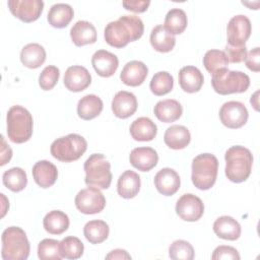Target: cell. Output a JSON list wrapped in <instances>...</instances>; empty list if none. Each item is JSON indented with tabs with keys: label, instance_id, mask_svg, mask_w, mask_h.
<instances>
[{
	"label": "cell",
	"instance_id": "1",
	"mask_svg": "<svg viewBox=\"0 0 260 260\" xmlns=\"http://www.w3.org/2000/svg\"><path fill=\"white\" fill-rule=\"evenodd\" d=\"M144 31V25L140 17L136 15H122L119 19L110 21L104 31L106 42L115 48H123L129 42L140 39Z\"/></svg>",
	"mask_w": 260,
	"mask_h": 260
},
{
	"label": "cell",
	"instance_id": "2",
	"mask_svg": "<svg viewBox=\"0 0 260 260\" xmlns=\"http://www.w3.org/2000/svg\"><path fill=\"white\" fill-rule=\"evenodd\" d=\"M225 176L234 183L246 181L252 170L253 155L251 151L241 145L230 147L224 154Z\"/></svg>",
	"mask_w": 260,
	"mask_h": 260
},
{
	"label": "cell",
	"instance_id": "3",
	"mask_svg": "<svg viewBox=\"0 0 260 260\" xmlns=\"http://www.w3.org/2000/svg\"><path fill=\"white\" fill-rule=\"evenodd\" d=\"M7 135L14 143L27 141L32 134L34 121L31 114L21 106L11 107L6 116Z\"/></svg>",
	"mask_w": 260,
	"mask_h": 260
},
{
	"label": "cell",
	"instance_id": "4",
	"mask_svg": "<svg viewBox=\"0 0 260 260\" xmlns=\"http://www.w3.org/2000/svg\"><path fill=\"white\" fill-rule=\"evenodd\" d=\"M1 256L4 260H25L29 255V242L19 226H9L2 233Z\"/></svg>",
	"mask_w": 260,
	"mask_h": 260
},
{
	"label": "cell",
	"instance_id": "5",
	"mask_svg": "<svg viewBox=\"0 0 260 260\" xmlns=\"http://www.w3.org/2000/svg\"><path fill=\"white\" fill-rule=\"evenodd\" d=\"M218 160L214 154L201 153L192 160V183L199 190L210 189L217 177Z\"/></svg>",
	"mask_w": 260,
	"mask_h": 260
},
{
	"label": "cell",
	"instance_id": "6",
	"mask_svg": "<svg viewBox=\"0 0 260 260\" xmlns=\"http://www.w3.org/2000/svg\"><path fill=\"white\" fill-rule=\"evenodd\" d=\"M87 149V142L79 134L70 133L57 138L51 144V154L63 162H71L80 158Z\"/></svg>",
	"mask_w": 260,
	"mask_h": 260
},
{
	"label": "cell",
	"instance_id": "7",
	"mask_svg": "<svg viewBox=\"0 0 260 260\" xmlns=\"http://www.w3.org/2000/svg\"><path fill=\"white\" fill-rule=\"evenodd\" d=\"M84 182L89 187L108 189L112 182L111 164L102 153H92L83 165Z\"/></svg>",
	"mask_w": 260,
	"mask_h": 260
},
{
	"label": "cell",
	"instance_id": "8",
	"mask_svg": "<svg viewBox=\"0 0 260 260\" xmlns=\"http://www.w3.org/2000/svg\"><path fill=\"white\" fill-rule=\"evenodd\" d=\"M211 84L215 92L222 95L241 93L248 89L250 78L242 71H231L223 68L212 74Z\"/></svg>",
	"mask_w": 260,
	"mask_h": 260
},
{
	"label": "cell",
	"instance_id": "9",
	"mask_svg": "<svg viewBox=\"0 0 260 260\" xmlns=\"http://www.w3.org/2000/svg\"><path fill=\"white\" fill-rule=\"evenodd\" d=\"M76 208L84 214H95L104 210L106 198L104 194L95 187H87L80 190L75 196Z\"/></svg>",
	"mask_w": 260,
	"mask_h": 260
},
{
	"label": "cell",
	"instance_id": "10",
	"mask_svg": "<svg viewBox=\"0 0 260 260\" xmlns=\"http://www.w3.org/2000/svg\"><path fill=\"white\" fill-rule=\"evenodd\" d=\"M249 113L245 105L238 101L224 103L219 110V119L221 123L231 129H237L244 126L248 120Z\"/></svg>",
	"mask_w": 260,
	"mask_h": 260
},
{
	"label": "cell",
	"instance_id": "11",
	"mask_svg": "<svg viewBox=\"0 0 260 260\" xmlns=\"http://www.w3.org/2000/svg\"><path fill=\"white\" fill-rule=\"evenodd\" d=\"M252 25L250 19L243 14L233 16L226 26L228 45L244 46L250 38Z\"/></svg>",
	"mask_w": 260,
	"mask_h": 260
},
{
	"label": "cell",
	"instance_id": "12",
	"mask_svg": "<svg viewBox=\"0 0 260 260\" xmlns=\"http://www.w3.org/2000/svg\"><path fill=\"white\" fill-rule=\"evenodd\" d=\"M7 4L10 12L23 22L37 20L44 9L42 0H9Z\"/></svg>",
	"mask_w": 260,
	"mask_h": 260
},
{
	"label": "cell",
	"instance_id": "13",
	"mask_svg": "<svg viewBox=\"0 0 260 260\" xmlns=\"http://www.w3.org/2000/svg\"><path fill=\"white\" fill-rule=\"evenodd\" d=\"M177 214L186 221H196L201 218L204 212V204L202 200L192 194L182 195L176 203Z\"/></svg>",
	"mask_w": 260,
	"mask_h": 260
},
{
	"label": "cell",
	"instance_id": "14",
	"mask_svg": "<svg viewBox=\"0 0 260 260\" xmlns=\"http://www.w3.org/2000/svg\"><path fill=\"white\" fill-rule=\"evenodd\" d=\"M65 87L74 92L82 91L91 83V75L88 70L80 65H73L67 68L64 74Z\"/></svg>",
	"mask_w": 260,
	"mask_h": 260
},
{
	"label": "cell",
	"instance_id": "15",
	"mask_svg": "<svg viewBox=\"0 0 260 260\" xmlns=\"http://www.w3.org/2000/svg\"><path fill=\"white\" fill-rule=\"evenodd\" d=\"M180 185V176L171 168H164L154 176V186L156 190L165 196L174 195L179 190Z\"/></svg>",
	"mask_w": 260,
	"mask_h": 260
},
{
	"label": "cell",
	"instance_id": "16",
	"mask_svg": "<svg viewBox=\"0 0 260 260\" xmlns=\"http://www.w3.org/2000/svg\"><path fill=\"white\" fill-rule=\"evenodd\" d=\"M137 105V99L132 92L120 90L112 100V111L116 117L126 119L136 112Z\"/></svg>",
	"mask_w": 260,
	"mask_h": 260
},
{
	"label": "cell",
	"instance_id": "17",
	"mask_svg": "<svg viewBox=\"0 0 260 260\" xmlns=\"http://www.w3.org/2000/svg\"><path fill=\"white\" fill-rule=\"evenodd\" d=\"M91 64L100 76L110 77L118 69L119 60L115 54L106 50H99L92 55Z\"/></svg>",
	"mask_w": 260,
	"mask_h": 260
},
{
	"label": "cell",
	"instance_id": "18",
	"mask_svg": "<svg viewBox=\"0 0 260 260\" xmlns=\"http://www.w3.org/2000/svg\"><path fill=\"white\" fill-rule=\"evenodd\" d=\"M129 160L135 169L141 172H148L156 166L158 155L151 147H136L130 152Z\"/></svg>",
	"mask_w": 260,
	"mask_h": 260
},
{
	"label": "cell",
	"instance_id": "19",
	"mask_svg": "<svg viewBox=\"0 0 260 260\" xmlns=\"http://www.w3.org/2000/svg\"><path fill=\"white\" fill-rule=\"evenodd\" d=\"M148 74L147 66L137 60L127 62L122 69L120 78L122 82L129 86H138L143 83Z\"/></svg>",
	"mask_w": 260,
	"mask_h": 260
},
{
	"label": "cell",
	"instance_id": "20",
	"mask_svg": "<svg viewBox=\"0 0 260 260\" xmlns=\"http://www.w3.org/2000/svg\"><path fill=\"white\" fill-rule=\"evenodd\" d=\"M35 182L41 188H49L53 186L58 178V170L54 164L43 159L37 161L31 170Z\"/></svg>",
	"mask_w": 260,
	"mask_h": 260
},
{
	"label": "cell",
	"instance_id": "21",
	"mask_svg": "<svg viewBox=\"0 0 260 260\" xmlns=\"http://www.w3.org/2000/svg\"><path fill=\"white\" fill-rule=\"evenodd\" d=\"M203 81V74L195 66H185L179 71V84L186 92L193 93L199 91L202 87Z\"/></svg>",
	"mask_w": 260,
	"mask_h": 260
},
{
	"label": "cell",
	"instance_id": "22",
	"mask_svg": "<svg viewBox=\"0 0 260 260\" xmlns=\"http://www.w3.org/2000/svg\"><path fill=\"white\" fill-rule=\"evenodd\" d=\"M140 177L131 170H127L122 173L118 179L117 191L118 194L125 199H131L135 197L140 190Z\"/></svg>",
	"mask_w": 260,
	"mask_h": 260
},
{
	"label": "cell",
	"instance_id": "23",
	"mask_svg": "<svg viewBox=\"0 0 260 260\" xmlns=\"http://www.w3.org/2000/svg\"><path fill=\"white\" fill-rule=\"evenodd\" d=\"M213 232L220 239L236 241L240 238L242 229L240 223L234 217L222 215L214 221Z\"/></svg>",
	"mask_w": 260,
	"mask_h": 260
},
{
	"label": "cell",
	"instance_id": "24",
	"mask_svg": "<svg viewBox=\"0 0 260 260\" xmlns=\"http://www.w3.org/2000/svg\"><path fill=\"white\" fill-rule=\"evenodd\" d=\"M70 37L77 47L93 44L96 41V29L91 22L78 20L71 27Z\"/></svg>",
	"mask_w": 260,
	"mask_h": 260
},
{
	"label": "cell",
	"instance_id": "25",
	"mask_svg": "<svg viewBox=\"0 0 260 260\" xmlns=\"http://www.w3.org/2000/svg\"><path fill=\"white\" fill-rule=\"evenodd\" d=\"M153 112L159 121L171 123L175 122L182 116L183 108L178 101L168 99L157 102L154 106Z\"/></svg>",
	"mask_w": 260,
	"mask_h": 260
},
{
	"label": "cell",
	"instance_id": "26",
	"mask_svg": "<svg viewBox=\"0 0 260 260\" xmlns=\"http://www.w3.org/2000/svg\"><path fill=\"white\" fill-rule=\"evenodd\" d=\"M157 133V127L148 117H139L130 125V134L136 141H150Z\"/></svg>",
	"mask_w": 260,
	"mask_h": 260
},
{
	"label": "cell",
	"instance_id": "27",
	"mask_svg": "<svg viewBox=\"0 0 260 260\" xmlns=\"http://www.w3.org/2000/svg\"><path fill=\"white\" fill-rule=\"evenodd\" d=\"M164 140L167 146L172 149H183L191 140V135L187 127L183 125H172L164 135Z\"/></svg>",
	"mask_w": 260,
	"mask_h": 260
},
{
	"label": "cell",
	"instance_id": "28",
	"mask_svg": "<svg viewBox=\"0 0 260 260\" xmlns=\"http://www.w3.org/2000/svg\"><path fill=\"white\" fill-rule=\"evenodd\" d=\"M74 16L73 8L67 3H56L51 6L47 19L56 28L66 27Z\"/></svg>",
	"mask_w": 260,
	"mask_h": 260
},
{
	"label": "cell",
	"instance_id": "29",
	"mask_svg": "<svg viewBox=\"0 0 260 260\" xmlns=\"http://www.w3.org/2000/svg\"><path fill=\"white\" fill-rule=\"evenodd\" d=\"M46 60V50L38 43L25 45L20 52L21 63L30 69L39 68Z\"/></svg>",
	"mask_w": 260,
	"mask_h": 260
},
{
	"label": "cell",
	"instance_id": "30",
	"mask_svg": "<svg viewBox=\"0 0 260 260\" xmlns=\"http://www.w3.org/2000/svg\"><path fill=\"white\" fill-rule=\"evenodd\" d=\"M103 108L101 98L95 94H86L78 101L77 114L83 120H91L101 114Z\"/></svg>",
	"mask_w": 260,
	"mask_h": 260
},
{
	"label": "cell",
	"instance_id": "31",
	"mask_svg": "<svg viewBox=\"0 0 260 260\" xmlns=\"http://www.w3.org/2000/svg\"><path fill=\"white\" fill-rule=\"evenodd\" d=\"M149 41L152 48L160 53H167L172 51L176 44V39L174 35L170 34L162 24H158L152 28Z\"/></svg>",
	"mask_w": 260,
	"mask_h": 260
},
{
	"label": "cell",
	"instance_id": "32",
	"mask_svg": "<svg viewBox=\"0 0 260 260\" xmlns=\"http://www.w3.org/2000/svg\"><path fill=\"white\" fill-rule=\"evenodd\" d=\"M69 217L61 210H52L48 212L44 219L43 225L46 232L52 235H61L69 228Z\"/></svg>",
	"mask_w": 260,
	"mask_h": 260
},
{
	"label": "cell",
	"instance_id": "33",
	"mask_svg": "<svg viewBox=\"0 0 260 260\" xmlns=\"http://www.w3.org/2000/svg\"><path fill=\"white\" fill-rule=\"evenodd\" d=\"M110 228L108 223L101 219L90 220L85 223L83 234L90 244H100L108 239Z\"/></svg>",
	"mask_w": 260,
	"mask_h": 260
},
{
	"label": "cell",
	"instance_id": "34",
	"mask_svg": "<svg viewBox=\"0 0 260 260\" xmlns=\"http://www.w3.org/2000/svg\"><path fill=\"white\" fill-rule=\"evenodd\" d=\"M187 15L181 8H172L165 17L164 27L172 35H180L187 27Z\"/></svg>",
	"mask_w": 260,
	"mask_h": 260
},
{
	"label": "cell",
	"instance_id": "35",
	"mask_svg": "<svg viewBox=\"0 0 260 260\" xmlns=\"http://www.w3.org/2000/svg\"><path fill=\"white\" fill-rule=\"evenodd\" d=\"M2 181L4 186L12 192H19L25 188L27 184V177L24 170L15 167L4 172Z\"/></svg>",
	"mask_w": 260,
	"mask_h": 260
},
{
	"label": "cell",
	"instance_id": "36",
	"mask_svg": "<svg viewBox=\"0 0 260 260\" xmlns=\"http://www.w3.org/2000/svg\"><path fill=\"white\" fill-rule=\"evenodd\" d=\"M60 253L63 258L75 260L82 256L84 251L83 243L77 238L73 236H69L64 238L60 244Z\"/></svg>",
	"mask_w": 260,
	"mask_h": 260
},
{
	"label": "cell",
	"instance_id": "37",
	"mask_svg": "<svg viewBox=\"0 0 260 260\" xmlns=\"http://www.w3.org/2000/svg\"><path fill=\"white\" fill-rule=\"evenodd\" d=\"M203 65L210 74H213L219 69L228 68L229 60L223 51L211 49L205 53L203 57Z\"/></svg>",
	"mask_w": 260,
	"mask_h": 260
},
{
	"label": "cell",
	"instance_id": "38",
	"mask_svg": "<svg viewBox=\"0 0 260 260\" xmlns=\"http://www.w3.org/2000/svg\"><path fill=\"white\" fill-rule=\"evenodd\" d=\"M149 87L151 92L155 95L167 94L174 87V78L167 71H158L152 76Z\"/></svg>",
	"mask_w": 260,
	"mask_h": 260
},
{
	"label": "cell",
	"instance_id": "39",
	"mask_svg": "<svg viewBox=\"0 0 260 260\" xmlns=\"http://www.w3.org/2000/svg\"><path fill=\"white\" fill-rule=\"evenodd\" d=\"M60 242L54 239H44L38 246V257L41 260H61Z\"/></svg>",
	"mask_w": 260,
	"mask_h": 260
},
{
	"label": "cell",
	"instance_id": "40",
	"mask_svg": "<svg viewBox=\"0 0 260 260\" xmlns=\"http://www.w3.org/2000/svg\"><path fill=\"white\" fill-rule=\"evenodd\" d=\"M169 256L174 260H192L194 258L193 246L184 240L174 241L170 245Z\"/></svg>",
	"mask_w": 260,
	"mask_h": 260
},
{
	"label": "cell",
	"instance_id": "41",
	"mask_svg": "<svg viewBox=\"0 0 260 260\" xmlns=\"http://www.w3.org/2000/svg\"><path fill=\"white\" fill-rule=\"evenodd\" d=\"M59 77L60 70L54 65H49L41 72L39 76V84L42 89L50 90L57 84Z\"/></svg>",
	"mask_w": 260,
	"mask_h": 260
},
{
	"label": "cell",
	"instance_id": "42",
	"mask_svg": "<svg viewBox=\"0 0 260 260\" xmlns=\"http://www.w3.org/2000/svg\"><path fill=\"white\" fill-rule=\"evenodd\" d=\"M231 63H241L245 61L247 56V47L244 46H231L226 45L223 51Z\"/></svg>",
	"mask_w": 260,
	"mask_h": 260
},
{
	"label": "cell",
	"instance_id": "43",
	"mask_svg": "<svg viewBox=\"0 0 260 260\" xmlns=\"http://www.w3.org/2000/svg\"><path fill=\"white\" fill-rule=\"evenodd\" d=\"M240 258H241L240 254L236 248L231 246H224V245L216 247L211 255V259L213 260H220V259L239 260Z\"/></svg>",
	"mask_w": 260,
	"mask_h": 260
},
{
	"label": "cell",
	"instance_id": "44",
	"mask_svg": "<svg viewBox=\"0 0 260 260\" xmlns=\"http://www.w3.org/2000/svg\"><path fill=\"white\" fill-rule=\"evenodd\" d=\"M259 56H260V49H259V47H256V48L252 49L249 53H247V56L245 58L246 66L254 72H258L260 70V63H259L260 57Z\"/></svg>",
	"mask_w": 260,
	"mask_h": 260
},
{
	"label": "cell",
	"instance_id": "45",
	"mask_svg": "<svg viewBox=\"0 0 260 260\" xmlns=\"http://www.w3.org/2000/svg\"><path fill=\"white\" fill-rule=\"evenodd\" d=\"M149 0H125L122 2V5L125 9L133 12H144L149 6Z\"/></svg>",
	"mask_w": 260,
	"mask_h": 260
},
{
	"label": "cell",
	"instance_id": "46",
	"mask_svg": "<svg viewBox=\"0 0 260 260\" xmlns=\"http://www.w3.org/2000/svg\"><path fill=\"white\" fill-rule=\"evenodd\" d=\"M1 141H2V146H1V162H0V165L4 166L11 159L12 150L9 147V145L6 144L3 135H1Z\"/></svg>",
	"mask_w": 260,
	"mask_h": 260
},
{
	"label": "cell",
	"instance_id": "47",
	"mask_svg": "<svg viewBox=\"0 0 260 260\" xmlns=\"http://www.w3.org/2000/svg\"><path fill=\"white\" fill-rule=\"evenodd\" d=\"M106 259H131V256L125 250L116 249V250L111 251L106 256Z\"/></svg>",
	"mask_w": 260,
	"mask_h": 260
}]
</instances>
